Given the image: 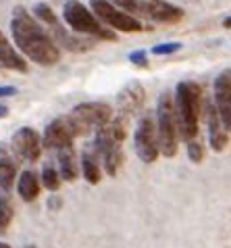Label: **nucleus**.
<instances>
[{"label": "nucleus", "mask_w": 231, "mask_h": 248, "mask_svg": "<svg viewBox=\"0 0 231 248\" xmlns=\"http://www.w3.org/2000/svg\"><path fill=\"white\" fill-rule=\"evenodd\" d=\"M73 134L86 136L90 132H98L100 127H104L106 123L113 119V108L106 102H81V105L73 107V111L67 115Z\"/></svg>", "instance_id": "6"}, {"label": "nucleus", "mask_w": 231, "mask_h": 248, "mask_svg": "<svg viewBox=\"0 0 231 248\" xmlns=\"http://www.w3.org/2000/svg\"><path fill=\"white\" fill-rule=\"evenodd\" d=\"M206 125H208V144L215 153H223L225 146L229 144V134L223 127V121L217 108L213 105V100L206 102Z\"/></svg>", "instance_id": "14"}, {"label": "nucleus", "mask_w": 231, "mask_h": 248, "mask_svg": "<svg viewBox=\"0 0 231 248\" xmlns=\"http://www.w3.org/2000/svg\"><path fill=\"white\" fill-rule=\"evenodd\" d=\"M223 25H225V27H231V17H227L225 21H223Z\"/></svg>", "instance_id": "29"}, {"label": "nucleus", "mask_w": 231, "mask_h": 248, "mask_svg": "<svg viewBox=\"0 0 231 248\" xmlns=\"http://www.w3.org/2000/svg\"><path fill=\"white\" fill-rule=\"evenodd\" d=\"M33 17L38 19V23H46V25H50V27L58 25L57 15H54V11L46 2H38L36 6H33Z\"/></svg>", "instance_id": "21"}, {"label": "nucleus", "mask_w": 231, "mask_h": 248, "mask_svg": "<svg viewBox=\"0 0 231 248\" xmlns=\"http://www.w3.org/2000/svg\"><path fill=\"white\" fill-rule=\"evenodd\" d=\"M144 102H146V92H144V88H142V84L129 81L117 96V108L121 113L119 119L127 121L129 117L138 115L142 111V107H144Z\"/></svg>", "instance_id": "12"}, {"label": "nucleus", "mask_w": 231, "mask_h": 248, "mask_svg": "<svg viewBox=\"0 0 231 248\" xmlns=\"http://www.w3.org/2000/svg\"><path fill=\"white\" fill-rule=\"evenodd\" d=\"M90 9H92L94 15H96L98 21H102L104 25L113 27V30H119V31H125V33H138V31L144 30L140 23V19L119 11L117 6L111 4L108 0H90Z\"/></svg>", "instance_id": "7"}, {"label": "nucleus", "mask_w": 231, "mask_h": 248, "mask_svg": "<svg viewBox=\"0 0 231 248\" xmlns=\"http://www.w3.org/2000/svg\"><path fill=\"white\" fill-rule=\"evenodd\" d=\"M181 42H165V44H156L152 46V54H156V57H162V54H173V52H177L181 50Z\"/></svg>", "instance_id": "24"}, {"label": "nucleus", "mask_w": 231, "mask_h": 248, "mask_svg": "<svg viewBox=\"0 0 231 248\" xmlns=\"http://www.w3.org/2000/svg\"><path fill=\"white\" fill-rule=\"evenodd\" d=\"M57 161H58V173L65 182H75L77 175H79V163H77V156H75V150L73 146H65L57 150Z\"/></svg>", "instance_id": "16"}, {"label": "nucleus", "mask_w": 231, "mask_h": 248, "mask_svg": "<svg viewBox=\"0 0 231 248\" xmlns=\"http://www.w3.org/2000/svg\"><path fill=\"white\" fill-rule=\"evenodd\" d=\"M9 115V108H6L4 105H0V119H2V117H6Z\"/></svg>", "instance_id": "28"}, {"label": "nucleus", "mask_w": 231, "mask_h": 248, "mask_svg": "<svg viewBox=\"0 0 231 248\" xmlns=\"http://www.w3.org/2000/svg\"><path fill=\"white\" fill-rule=\"evenodd\" d=\"M0 248H11V246L6 244V242H0Z\"/></svg>", "instance_id": "30"}, {"label": "nucleus", "mask_w": 231, "mask_h": 248, "mask_svg": "<svg viewBox=\"0 0 231 248\" xmlns=\"http://www.w3.org/2000/svg\"><path fill=\"white\" fill-rule=\"evenodd\" d=\"M142 2H144V0H142Z\"/></svg>", "instance_id": "32"}, {"label": "nucleus", "mask_w": 231, "mask_h": 248, "mask_svg": "<svg viewBox=\"0 0 231 248\" xmlns=\"http://www.w3.org/2000/svg\"><path fill=\"white\" fill-rule=\"evenodd\" d=\"M42 186L46 190H50V192H57L60 188V184H63V177H60V173L57 169L52 167V165H46V167L42 169Z\"/></svg>", "instance_id": "20"}, {"label": "nucleus", "mask_w": 231, "mask_h": 248, "mask_svg": "<svg viewBox=\"0 0 231 248\" xmlns=\"http://www.w3.org/2000/svg\"><path fill=\"white\" fill-rule=\"evenodd\" d=\"M11 142H13V150L27 163H36L40 155H42V138L31 127L17 129Z\"/></svg>", "instance_id": "10"}, {"label": "nucleus", "mask_w": 231, "mask_h": 248, "mask_svg": "<svg viewBox=\"0 0 231 248\" xmlns=\"http://www.w3.org/2000/svg\"><path fill=\"white\" fill-rule=\"evenodd\" d=\"M27 248H33V246H27Z\"/></svg>", "instance_id": "31"}, {"label": "nucleus", "mask_w": 231, "mask_h": 248, "mask_svg": "<svg viewBox=\"0 0 231 248\" xmlns=\"http://www.w3.org/2000/svg\"><path fill=\"white\" fill-rule=\"evenodd\" d=\"M142 15L150 17L156 23L171 25V23L181 21L183 11L179 9V6L167 2V0H144V2H142Z\"/></svg>", "instance_id": "13"}, {"label": "nucleus", "mask_w": 231, "mask_h": 248, "mask_svg": "<svg viewBox=\"0 0 231 248\" xmlns=\"http://www.w3.org/2000/svg\"><path fill=\"white\" fill-rule=\"evenodd\" d=\"M156 136H159V150L162 156L173 158L179 150V127H177V117H175V105H173V94L162 92L156 100Z\"/></svg>", "instance_id": "4"}, {"label": "nucleus", "mask_w": 231, "mask_h": 248, "mask_svg": "<svg viewBox=\"0 0 231 248\" xmlns=\"http://www.w3.org/2000/svg\"><path fill=\"white\" fill-rule=\"evenodd\" d=\"M175 117H177L179 138L183 142H192L198 138L200 108H202V88L196 81H179L175 86Z\"/></svg>", "instance_id": "2"}, {"label": "nucleus", "mask_w": 231, "mask_h": 248, "mask_svg": "<svg viewBox=\"0 0 231 248\" xmlns=\"http://www.w3.org/2000/svg\"><path fill=\"white\" fill-rule=\"evenodd\" d=\"M79 167H81V173H84L87 184L96 186L100 182V177H102V171H100V156L94 148H87L81 153Z\"/></svg>", "instance_id": "17"}, {"label": "nucleus", "mask_w": 231, "mask_h": 248, "mask_svg": "<svg viewBox=\"0 0 231 248\" xmlns=\"http://www.w3.org/2000/svg\"><path fill=\"white\" fill-rule=\"evenodd\" d=\"M17 192L25 202H33L40 194V177L33 171H23L17 180Z\"/></svg>", "instance_id": "18"}, {"label": "nucleus", "mask_w": 231, "mask_h": 248, "mask_svg": "<svg viewBox=\"0 0 231 248\" xmlns=\"http://www.w3.org/2000/svg\"><path fill=\"white\" fill-rule=\"evenodd\" d=\"M0 67L13 69V71H19V73L27 71V63H25L23 54H19L15 50V46L6 40L2 30H0Z\"/></svg>", "instance_id": "15"}, {"label": "nucleus", "mask_w": 231, "mask_h": 248, "mask_svg": "<svg viewBox=\"0 0 231 248\" xmlns=\"http://www.w3.org/2000/svg\"><path fill=\"white\" fill-rule=\"evenodd\" d=\"M13 219V206L9 204V201H2L0 202V232H4L9 227Z\"/></svg>", "instance_id": "25"}, {"label": "nucleus", "mask_w": 231, "mask_h": 248, "mask_svg": "<svg viewBox=\"0 0 231 248\" xmlns=\"http://www.w3.org/2000/svg\"><path fill=\"white\" fill-rule=\"evenodd\" d=\"M127 138V121L115 117L94 136V150L98 153L108 175H117L123 165V142Z\"/></svg>", "instance_id": "3"}, {"label": "nucleus", "mask_w": 231, "mask_h": 248, "mask_svg": "<svg viewBox=\"0 0 231 248\" xmlns=\"http://www.w3.org/2000/svg\"><path fill=\"white\" fill-rule=\"evenodd\" d=\"M17 180V165L9 158H0V190L9 192Z\"/></svg>", "instance_id": "19"}, {"label": "nucleus", "mask_w": 231, "mask_h": 248, "mask_svg": "<svg viewBox=\"0 0 231 248\" xmlns=\"http://www.w3.org/2000/svg\"><path fill=\"white\" fill-rule=\"evenodd\" d=\"M17 88L15 86H0V98H9V96H15Z\"/></svg>", "instance_id": "27"}, {"label": "nucleus", "mask_w": 231, "mask_h": 248, "mask_svg": "<svg viewBox=\"0 0 231 248\" xmlns=\"http://www.w3.org/2000/svg\"><path fill=\"white\" fill-rule=\"evenodd\" d=\"M204 155H206V150H204V144L200 142V138L188 142V156L192 163H202L204 161Z\"/></svg>", "instance_id": "23"}, {"label": "nucleus", "mask_w": 231, "mask_h": 248, "mask_svg": "<svg viewBox=\"0 0 231 248\" xmlns=\"http://www.w3.org/2000/svg\"><path fill=\"white\" fill-rule=\"evenodd\" d=\"M129 61H131L133 65H138V67H148V54L146 50H135L129 54Z\"/></svg>", "instance_id": "26"}, {"label": "nucleus", "mask_w": 231, "mask_h": 248, "mask_svg": "<svg viewBox=\"0 0 231 248\" xmlns=\"http://www.w3.org/2000/svg\"><path fill=\"white\" fill-rule=\"evenodd\" d=\"M73 140H75V134H73L69 119H67V117H57V119L50 121L44 129L42 146L52 148V150H60L65 146H73Z\"/></svg>", "instance_id": "11"}, {"label": "nucleus", "mask_w": 231, "mask_h": 248, "mask_svg": "<svg viewBox=\"0 0 231 248\" xmlns=\"http://www.w3.org/2000/svg\"><path fill=\"white\" fill-rule=\"evenodd\" d=\"M213 105L221 117L225 132L231 134V69H225L215 78Z\"/></svg>", "instance_id": "9"}, {"label": "nucleus", "mask_w": 231, "mask_h": 248, "mask_svg": "<svg viewBox=\"0 0 231 248\" xmlns=\"http://www.w3.org/2000/svg\"><path fill=\"white\" fill-rule=\"evenodd\" d=\"M11 33L15 40V46L25 54L29 61L42 65V67H52L58 63L60 50L54 44V40L46 33L42 23L29 15L23 6H17L11 17Z\"/></svg>", "instance_id": "1"}, {"label": "nucleus", "mask_w": 231, "mask_h": 248, "mask_svg": "<svg viewBox=\"0 0 231 248\" xmlns=\"http://www.w3.org/2000/svg\"><path fill=\"white\" fill-rule=\"evenodd\" d=\"M63 19L75 33H84V36H92L98 40H117V33L113 30H106V25L100 23L96 15L79 0H67L63 6Z\"/></svg>", "instance_id": "5"}, {"label": "nucleus", "mask_w": 231, "mask_h": 248, "mask_svg": "<svg viewBox=\"0 0 231 248\" xmlns=\"http://www.w3.org/2000/svg\"><path fill=\"white\" fill-rule=\"evenodd\" d=\"M111 4H115L119 11L127 13V15H138L142 13V0H108Z\"/></svg>", "instance_id": "22"}, {"label": "nucleus", "mask_w": 231, "mask_h": 248, "mask_svg": "<svg viewBox=\"0 0 231 248\" xmlns=\"http://www.w3.org/2000/svg\"><path fill=\"white\" fill-rule=\"evenodd\" d=\"M133 146L142 163H154L159 158V136H156V123L152 115H142L133 134Z\"/></svg>", "instance_id": "8"}]
</instances>
